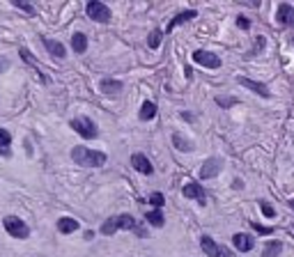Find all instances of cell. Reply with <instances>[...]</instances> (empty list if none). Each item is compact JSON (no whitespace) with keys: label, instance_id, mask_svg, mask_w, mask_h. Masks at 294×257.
Here are the masks:
<instances>
[{"label":"cell","instance_id":"obj_1","mask_svg":"<svg viewBox=\"0 0 294 257\" xmlns=\"http://www.w3.org/2000/svg\"><path fill=\"white\" fill-rule=\"evenodd\" d=\"M71 159H74V163L83 165V168H101V165L106 163L104 151H94V149H90V147H74Z\"/></svg>","mask_w":294,"mask_h":257},{"label":"cell","instance_id":"obj_2","mask_svg":"<svg viewBox=\"0 0 294 257\" xmlns=\"http://www.w3.org/2000/svg\"><path fill=\"white\" fill-rule=\"evenodd\" d=\"M117 229H133L138 237H142V229L138 227V223L133 220V216H129V214L108 218V220H104V225H101V234H106V237H110V234L117 232Z\"/></svg>","mask_w":294,"mask_h":257},{"label":"cell","instance_id":"obj_3","mask_svg":"<svg viewBox=\"0 0 294 257\" xmlns=\"http://www.w3.org/2000/svg\"><path fill=\"white\" fill-rule=\"evenodd\" d=\"M69 126H71L81 138H87V140L99 136V128H96V124L92 122L90 117H74L71 122H69Z\"/></svg>","mask_w":294,"mask_h":257},{"label":"cell","instance_id":"obj_4","mask_svg":"<svg viewBox=\"0 0 294 257\" xmlns=\"http://www.w3.org/2000/svg\"><path fill=\"white\" fill-rule=\"evenodd\" d=\"M200 248H202V252L205 255H209V257H234V252L230 250V248H225V246H220V243H216L211 237H200Z\"/></svg>","mask_w":294,"mask_h":257},{"label":"cell","instance_id":"obj_5","mask_svg":"<svg viewBox=\"0 0 294 257\" xmlns=\"http://www.w3.org/2000/svg\"><path fill=\"white\" fill-rule=\"evenodd\" d=\"M3 225L9 237H14V239H28V234H30V227H28L18 216H7V218L3 220Z\"/></svg>","mask_w":294,"mask_h":257},{"label":"cell","instance_id":"obj_6","mask_svg":"<svg viewBox=\"0 0 294 257\" xmlns=\"http://www.w3.org/2000/svg\"><path fill=\"white\" fill-rule=\"evenodd\" d=\"M85 12H87V16L94 18L96 23H108L110 21V7L104 5V3H99V0H90L87 7H85Z\"/></svg>","mask_w":294,"mask_h":257},{"label":"cell","instance_id":"obj_7","mask_svg":"<svg viewBox=\"0 0 294 257\" xmlns=\"http://www.w3.org/2000/svg\"><path fill=\"white\" fill-rule=\"evenodd\" d=\"M193 62H198V64H202V67H207V69H218L220 67V58L216 53H211V50H195L193 53Z\"/></svg>","mask_w":294,"mask_h":257},{"label":"cell","instance_id":"obj_8","mask_svg":"<svg viewBox=\"0 0 294 257\" xmlns=\"http://www.w3.org/2000/svg\"><path fill=\"white\" fill-rule=\"evenodd\" d=\"M220 159H216V156H211V159H207L205 163H202V168H200V177L202 179H211V177H216V174L220 172Z\"/></svg>","mask_w":294,"mask_h":257},{"label":"cell","instance_id":"obj_9","mask_svg":"<svg viewBox=\"0 0 294 257\" xmlns=\"http://www.w3.org/2000/svg\"><path fill=\"white\" fill-rule=\"evenodd\" d=\"M131 165L140 174H154V165L150 163V159H147L145 154H133L131 156Z\"/></svg>","mask_w":294,"mask_h":257},{"label":"cell","instance_id":"obj_10","mask_svg":"<svg viewBox=\"0 0 294 257\" xmlns=\"http://www.w3.org/2000/svg\"><path fill=\"white\" fill-rule=\"evenodd\" d=\"M232 243H234V248H237L239 252H248V250H253V248H255V239L248 237V234H243V232L234 234Z\"/></svg>","mask_w":294,"mask_h":257},{"label":"cell","instance_id":"obj_11","mask_svg":"<svg viewBox=\"0 0 294 257\" xmlns=\"http://www.w3.org/2000/svg\"><path fill=\"white\" fill-rule=\"evenodd\" d=\"M239 81V85H243V87H248L251 92H255V94H260V96H266L269 99L271 96V92H269V87L264 85V83H257V81H251V78H237Z\"/></svg>","mask_w":294,"mask_h":257},{"label":"cell","instance_id":"obj_12","mask_svg":"<svg viewBox=\"0 0 294 257\" xmlns=\"http://www.w3.org/2000/svg\"><path fill=\"white\" fill-rule=\"evenodd\" d=\"M276 18H278L280 25H294V7H292V5H287V3L278 5Z\"/></svg>","mask_w":294,"mask_h":257},{"label":"cell","instance_id":"obj_13","mask_svg":"<svg viewBox=\"0 0 294 257\" xmlns=\"http://www.w3.org/2000/svg\"><path fill=\"white\" fill-rule=\"evenodd\" d=\"M184 197H191V200H198V202H202L205 204V200H207V193H205V188L200 186V184H186L184 186Z\"/></svg>","mask_w":294,"mask_h":257},{"label":"cell","instance_id":"obj_14","mask_svg":"<svg viewBox=\"0 0 294 257\" xmlns=\"http://www.w3.org/2000/svg\"><path fill=\"white\" fill-rule=\"evenodd\" d=\"M122 83L119 81H115V78H104V81L99 83V90L104 92V94H108V96H115V94H119L122 92Z\"/></svg>","mask_w":294,"mask_h":257},{"label":"cell","instance_id":"obj_15","mask_svg":"<svg viewBox=\"0 0 294 257\" xmlns=\"http://www.w3.org/2000/svg\"><path fill=\"white\" fill-rule=\"evenodd\" d=\"M78 227H81V225H78V220L71 218V216H62V218L58 220V232L60 234H71V232H76Z\"/></svg>","mask_w":294,"mask_h":257},{"label":"cell","instance_id":"obj_16","mask_svg":"<svg viewBox=\"0 0 294 257\" xmlns=\"http://www.w3.org/2000/svg\"><path fill=\"white\" fill-rule=\"evenodd\" d=\"M41 44H44L46 50H48L51 55H55V58H64V55H67V50H64V46L60 44V41H53V39H48V37H41Z\"/></svg>","mask_w":294,"mask_h":257},{"label":"cell","instance_id":"obj_17","mask_svg":"<svg viewBox=\"0 0 294 257\" xmlns=\"http://www.w3.org/2000/svg\"><path fill=\"white\" fill-rule=\"evenodd\" d=\"M198 14H195V9H186V12H179L177 16L170 21V25H168V32H173L177 25H182V23H186V21H191V18H195Z\"/></svg>","mask_w":294,"mask_h":257},{"label":"cell","instance_id":"obj_18","mask_svg":"<svg viewBox=\"0 0 294 257\" xmlns=\"http://www.w3.org/2000/svg\"><path fill=\"white\" fill-rule=\"evenodd\" d=\"M71 48L76 50V53H85V48H87V37L83 35V32H74V37H71Z\"/></svg>","mask_w":294,"mask_h":257},{"label":"cell","instance_id":"obj_19","mask_svg":"<svg viewBox=\"0 0 294 257\" xmlns=\"http://www.w3.org/2000/svg\"><path fill=\"white\" fill-rule=\"evenodd\" d=\"M154 117H156V104L154 101H145L140 106V119L147 122V119H154Z\"/></svg>","mask_w":294,"mask_h":257},{"label":"cell","instance_id":"obj_20","mask_svg":"<svg viewBox=\"0 0 294 257\" xmlns=\"http://www.w3.org/2000/svg\"><path fill=\"white\" fill-rule=\"evenodd\" d=\"M280 252H283V243H280V241H269L264 246V250H262V257H278Z\"/></svg>","mask_w":294,"mask_h":257},{"label":"cell","instance_id":"obj_21","mask_svg":"<svg viewBox=\"0 0 294 257\" xmlns=\"http://www.w3.org/2000/svg\"><path fill=\"white\" fill-rule=\"evenodd\" d=\"M147 223H150V225H154V227H163L165 218H163V214H161V209L150 211V214H147Z\"/></svg>","mask_w":294,"mask_h":257},{"label":"cell","instance_id":"obj_22","mask_svg":"<svg viewBox=\"0 0 294 257\" xmlns=\"http://www.w3.org/2000/svg\"><path fill=\"white\" fill-rule=\"evenodd\" d=\"M173 142H175V147H177L179 151H191L193 149V142L186 140V138H182L179 133H175V136H173Z\"/></svg>","mask_w":294,"mask_h":257},{"label":"cell","instance_id":"obj_23","mask_svg":"<svg viewBox=\"0 0 294 257\" xmlns=\"http://www.w3.org/2000/svg\"><path fill=\"white\" fill-rule=\"evenodd\" d=\"M9 145H12V136L5 128H0V154L3 156L9 154Z\"/></svg>","mask_w":294,"mask_h":257},{"label":"cell","instance_id":"obj_24","mask_svg":"<svg viewBox=\"0 0 294 257\" xmlns=\"http://www.w3.org/2000/svg\"><path fill=\"white\" fill-rule=\"evenodd\" d=\"M216 104L220 106V108H232V106L239 104L237 96H216Z\"/></svg>","mask_w":294,"mask_h":257},{"label":"cell","instance_id":"obj_25","mask_svg":"<svg viewBox=\"0 0 294 257\" xmlns=\"http://www.w3.org/2000/svg\"><path fill=\"white\" fill-rule=\"evenodd\" d=\"M161 37H163V32H161V30H152L150 39H147V46H150V48H159V46H161Z\"/></svg>","mask_w":294,"mask_h":257},{"label":"cell","instance_id":"obj_26","mask_svg":"<svg viewBox=\"0 0 294 257\" xmlns=\"http://www.w3.org/2000/svg\"><path fill=\"white\" fill-rule=\"evenodd\" d=\"M12 5H14V7H18V9H23V12H28V14H35V7L28 5V3H23V0H12Z\"/></svg>","mask_w":294,"mask_h":257},{"label":"cell","instance_id":"obj_27","mask_svg":"<svg viewBox=\"0 0 294 257\" xmlns=\"http://www.w3.org/2000/svg\"><path fill=\"white\" fill-rule=\"evenodd\" d=\"M150 202L156 207V209H161L165 200H163V195H161V193H152V195H150Z\"/></svg>","mask_w":294,"mask_h":257},{"label":"cell","instance_id":"obj_28","mask_svg":"<svg viewBox=\"0 0 294 257\" xmlns=\"http://www.w3.org/2000/svg\"><path fill=\"white\" fill-rule=\"evenodd\" d=\"M260 209H262V214H264L266 218H274V216H276V209H274V207H271V204H266V202H262V204H260Z\"/></svg>","mask_w":294,"mask_h":257},{"label":"cell","instance_id":"obj_29","mask_svg":"<svg viewBox=\"0 0 294 257\" xmlns=\"http://www.w3.org/2000/svg\"><path fill=\"white\" fill-rule=\"evenodd\" d=\"M237 25L241 28V30H248V28H251V21H248L246 16H237Z\"/></svg>","mask_w":294,"mask_h":257},{"label":"cell","instance_id":"obj_30","mask_svg":"<svg viewBox=\"0 0 294 257\" xmlns=\"http://www.w3.org/2000/svg\"><path fill=\"white\" fill-rule=\"evenodd\" d=\"M253 227H255L260 234H274V227H264V225H257V223H253Z\"/></svg>","mask_w":294,"mask_h":257},{"label":"cell","instance_id":"obj_31","mask_svg":"<svg viewBox=\"0 0 294 257\" xmlns=\"http://www.w3.org/2000/svg\"><path fill=\"white\" fill-rule=\"evenodd\" d=\"M7 67H9V62H7V60H5V58H0V73H3Z\"/></svg>","mask_w":294,"mask_h":257},{"label":"cell","instance_id":"obj_32","mask_svg":"<svg viewBox=\"0 0 294 257\" xmlns=\"http://www.w3.org/2000/svg\"><path fill=\"white\" fill-rule=\"evenodd\" d=\"M289 207H292V209H294V200H289Z\"/></svg>","mask_w":294,"mask_h":257}]
</instances>
